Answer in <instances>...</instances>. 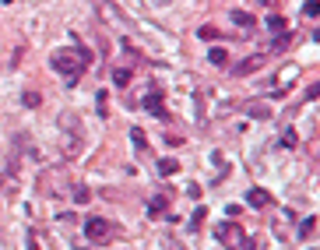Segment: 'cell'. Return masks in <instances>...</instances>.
Returning a JSON list of instances; mask_svg holds the SVG:
<instances>
[{
  "label": "cell",
  "instance_id": "8fae6325",
  "mask_svg": "<svg viewBox=\"0 0 320 250\" xmlns=\"http://www.w3.org/2000/svg\"><path fill=\"white\" fill-rule=\"evenodd\" d=\"M299 236H303V240H313V236H317V215H310V219L299 226Z\"/></svg>",
  "mask_w": 320,
  "mask_h": 250
},
{
  "label": "cell",
  "instance_id": "52a82bcc",
  "mask_svg": "<svg viewBox=\"0 0 320 250\" xmlns=\"http://www.w3.org/2000/svg\"><path fill=\"white\" fill-rule=\"evenodd\" d=\"M176 173H180L176 159H162V162H158V176H176Z\"/></svg>",
  "mask_w": 320,
  "mask_h": 250
},
{
  "label": "cell",
  "instance_id": "8992f818",
  "mask_svg": "<svg viewBox=\"0 0 320 250\" xmlns=\"http://www.w3.org/2000/svg\"><path fill=\"white\" fill-rule=\"evenodd\" d=\"M260 60H264V57H250V60H243V64H236V67H232V74H239V78H243V74L257 71V67H260Z\"/></svg>",
  "mask_w": 320,
  "mask_h": 250
},
{
  "label": "cell",
  "instance_id": "277c9868",
  "mask_svg": "<svg viewBox=\"0 0 320 250\" xmlns=\"http://www.w3.org/2000/svg\"><path fill=\"white\" fill-rule=\"evenodd\" d=\"M247 204H250V208H267V204H271V194L260 190V187H250V190H247Z\"/></svg>",
  "mask_w": 320,
  "mask_h": 250
},
{
  "label": "cell",
  "instance_id": "ba28073f",
  "mask_svg": "<svg viewBox=\"0 0 320 250\" xmlns=\"http://www.w3.org/2000/svg\"><path fill=\"white\" fill-rule=\"evenodd\" d=\"M113 85H116V88H127V85H130V71H127V67H116V71H113Z\"/></svg>",
  "mask_w": 320,
  "mask_h": 250
},
{
  "label": "cell",
  "instance_id": "9a60e30c",
  "mask_svg": "<svg viewBox=\"0 0 320 250\" xmlns=\"http://www.w3.org/2000/svg\"><path fill=\"white\" fill-rule=\"evenodd\" d=\"M21 102H25V106H32V109H35V106H39V102H43V95H39V92H25V95H21Z\"/></svg>",
  "mask_w": 320,
  "mask_h": 250
},
{
  "label": "cell",
  "instance_id": "3957f363",
  "mask_svg": "<svg viewBox=\"0 0 320 250\" xmlns=\"http://www.w3.org/2000/svg\"><path fill=\"white\" fill-rule=\"evenodd\" d=\"M243 236H247V233H243V226H236V222H225V226L218 229V240H222L225 247H232V250L243 243Z\"/></svg>",
  "mask_w": 320,
  "mask_h": 250
},
{
  "label": "cell",
  "instance_id": "44dd1931",
  "mask_svg": "<svg viewBox=\"0 0 320 250\" xmlns=\"http://www.w3.org/2000/svg\"><path fill=\"white\" fill-rule=\"evenodd\" d=\"M236 250H257V240H250V236H243V243H239Z\"/></svg>",
  "mask_w": 320,
  "mask_h": 250
},
{
  "label": "cell",
  "instance_id": "603a6c76",
  "mask_svg": "<svg viewBox=\"0 0 320 250\" xmlns=\"http://www.w3.org/2000/svg\"><path fill=\"white\" fill-rule=\"evenodd\" d=\"M204 215H208L204 208H197V212H193V219H190V222H193V229H197V222H204Z\"/></svg>",
  "mask_w": 320,
  "mask_h": 250
},
{
  "label": "cell",
  "instance_id": "9c48e42d",
  "mask_svg": "<svg viewBox=\"0 0 320 250\" xmlns=\"http://www.w3.org/2000/svg\"><path fill=\"white\" fill-rule=\"evenodd\" d=\"M229 21L243 25V28H254V14H247V11H229Z\"/></svg>",
  "mask_w": 320,
  "mask_h": 250
},
{
  "label": "cell",
  "instance_id": "e0dca14e",
  "mask_svg": "<svg viewBox=\"0 0 320 250\" xmlns=\"http://www.w3.org/2000/svg\"><path fill=\"white\" fill-rule=\"evenodd\" d=\"M317 11H320V4H317V0H310V4H303V14H306V18H317Z\"/></svg>",
  "mask_w": 320,
  "mask_h": 250
},
{
  "label": "cell",
  "instance_id": "7402d4cb",
  "mask_svg": "<svg viewBox=\"0 0 320 250\" xmlns=\"http://www.w3.org/2000/svg\"><path fill=\"white\" fill-rule=\"evenodd\" d=\"M95 102H99V116H109V113H106V92H99V99H95Z\"/></svg>",
  "mask_w": 320,
  "mask_h": 250
},
{
  "label": "cell",
  "instance_id": "2e32d148",
  "mask_svg": "<svg viewBox=\"0 0 320 250\" xmlns=\"http://www.w3.org/2000/svg\"><path fill=\"white\" fill-rule=\"evenodd\" d=\"M166 201H169V197H155V201L148 204V212H151V215H158V212H162V208H166Z\"/></svg>",
  "mask_w": 320,
  "mask_h": 250
},
{
  "label": "cell",
  "instance_id": "7a4b0ae2",
  "mask_svg": "<svg viewBox=\"0 0 320 250\" xmlns=\"http://www.w3.org/2000/svg\"><path fill=\"white\" fill-rule=\"evenodd\" d=\"M113 233H116V229H113V222H106V219H99V215L85 222V236H88L92 243H109V240H113Z\"/></svg>",
  "mask_w": 320,
  "mask_h": 250
},
{
  "label": "cell",
  "instance_id": "5bb4252c",
  "mask_svg": "<svg viewBox=\"0 0 320 250\" xmlns=\"http://www.w3.org/2000/svg\"><path fill=\"white\" fill-rule=\"evenodd\" d=\"M267 28H271V32H282V28H285V18H282V14H271V18H267Z\"/></svg>",
  "mask_w": 320,
  "mask_h": 250
},
{
  "label": "cell",
  "instance_id": "d6986e66",
  "mask_svg": "<svg viewBox=\"0 0 320 250\" xmlns=\"http://www.w3.org/2000/svg\"><path fill=\"white\" fill-rule=\"evenodd\" d=\"M130 138H134V145L144 152V145H148V141H144V131H137V127H134V131H130Z\"/></svg>",
  "mask_w": 320,
  "mask_h": 250
},
{
  "label": "cell",
  "instance_id": "4fadbf2b",
  "mask_svg": "<svg viewBox=\"0 0 320 250\" xmlns=\"http://www.w3.org/2000/svg\"><path fill=\"white\" fill-rule=\"evenodd\" d=\"M74 201H77V204H85V201H92L88 187H81V183H77V187H74Z\"/></svg>",
  "mask_w": 320,
  "mask_h": 250
},
{
  "label": "cell",
  "instance_id": "ffe728a7",
  "mask_svg": "<svg viewBox=\"0 0 320 250\" xmlns=\"http://www.w3.org/2000/svg\"><path fill=\"white\" fill-rule=\"evenodd\" d=\"M282 145H285V148H296V131H285V134H282Z\"/></svg>",
  "mask_w": 320,
  "mask_h": 250
},
{
  "label": "cell",
  "instance_id": "7c38bea8",
  "mask_svg": "<svg viewBox=\"0 0 320 250\" xmlns=\"http://www.w3.org/2000/svg\"><path fill=\"white\" fill-rule=\"evenodd\" d=\"M197 35L208 39V43H215V39H218V28H215V25H204V28H197Z\"/></svg>",
  "mask_w": 320,
  "mask_h": 250
},
{
  "label": "cell",
  "instance_id": "5b68a950",
  "mask_svg": "<svg viewBox=\"0 0 320 250\" xmlns=\"http://www.w3.org/2000/svg\"><path fill=\"white\" fill-rule=\"evenodd\" d=\"M144 109H148V113H155V116H169V113L162 109V92H158V88L144 99Z\"/></svg>",
  "mask_w": 320,
  "mask_h": 250
},
{
  "label": "cell",
  "instance_id": "cb8c5ba5",
  "mask_svg": "<svg viewBox=\"0 0 320 250\" xmlns=\"http://www.w3.org/2000/svg\"><path fill=\"white\" fill-rule=\"evenodd\" d=\"M28 250H39V243H35V236H28Z\"/></svg>",
  "mask_w": 320,
  "mask_h": 250
},
{
  "label": "cell",
  "instance_id": "30bf717a",
  "mask_svg": "<svg viewBox=\"0 0 320 250\" xmlns=\"http://www.w3.org/2000/svg\"><path fill=\"white\" fill-rule=\"evenodd\" d=\"M208 60H211L215 67H225V64H229V50H222V46H215V50L208 53Z\"/></svg>",
  "mask_w": 320,
  "mask_h": 250
},
{
  "label": "cell",
  "instance_id": "ac0fdd59",
  "mask_svg": "<svg viewBox=\"0 0 320 250\" xmlns=\"http://www.w3.org/2000/svg\"><path fill=\"white\" fill-rule=\"evenodd\" d=\"M250 116H257V120H267L271 113H267V106H250Z\"/></svg>",
  "mask_w": 320,
  "mask_h": 250
},
{
  "label": "cell",
  "instance_id": "6da1fadb",
  "mask_svg": "<svg viewBox=\"0 0 320 250\" xmlns=\"http://www.w3.org/2000/svg\"><path fill=\"white\" fill-rule=\"evenodd\" d=\"M53 71L67 78V85H77V78H81L88 67H92V53L88 50H77V46H67V50H57L50 57Z\"/></svg>",
  "mask_w": 320,
  "mask_h": 250
}]
</instances>
